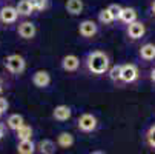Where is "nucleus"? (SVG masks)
<instances>
[{"mask_svg": "<svg viewBox=\"0 0 155 154\" xmlns=\"http://www.w3.org/2000/svg\"><path fill=\"white\" fill-rule=\"evenodd\" d=\"M86 65L92 74H104L109 70V57L103 51H92L86 57Z\"/></svg>", "mask_w": 155, "mask_h": 154, "instance_id": "obj_1", "label": "nucleus"}, {"mask_svg": "<svg viewBox=\"0 0 155 154\" xmlns=\"http://www.w3.org/2000/svg\"><path fill=\"white\" fill-rule=\"evenodd\" d=\"M97 125H98L97 117L94 114H89V113H84L77 119V128H78V131H81L84 134L94 133L97 129Z\"/></svg>", "mask_w": 155, "mask_h": 154, "instance_id": "obj_2", "label": "nucleus"}, {"mask_svg": "<svg viewBox=\"0 0 155 154\" xmlns=\"http://www.w3.org/2000/svg\"><path fill=\"white\" fill-rule=\"evenodd\" d=\"M5 67L8 71H11L12 74H21L26 68V62L25 59L18 56V54H11L5 59Z\"/></svg>", "mask_w": 155, "mask_h": 154, "instance_id": "obj_3", "label": "nucleus"}, {"mask_svg": "<svg viewBox=\"0 0 155 154\" xmlns=\"http://www.w3.org/2000/svg\"><path fill=\"white\" fill-rule=\"evenodd\" d=\"M138 77V68L134 63H126L121 65V74H120V80H123L124 83H132L135 82Z\"/></svg>", "mask_w": 155, "mask_h": 154, "instance_id": "obj_4", "label": "nucleus"}, {"mask_svg": "<svg viewBox=\"0 0 155 154\" xmlns=\"http://www.w3.org/2000/svg\"><path fill=\"white\" fill-rule=\"evenodd\" d=\"M98 31V26L94 20H83L81 23L78 25V33L80 36L89 39V37H94Z\"/></svg>", "mask_w": 155, "mask_h": 154, "instance_id": "obj_5", "label": "nucleus"}, {"mask_svg": "<svg viewBox=\"0 0 155 154\" xmlns=\"http://www.w3.org/2000/svg\"><path fill=\"white\" fill-rule=\"evenodd\" d=\"M144 33H146V26H144L143 22L135 20V22H132V23L127 25V36L130 39H134V40L141 39L144 36Z\"/></svg>", "mask_w": 155, "mask_h": 154, "instance_id": "obj_6", "label": "nucleus"}, {"mask_svg": "<svg viewBox=\"0 0 155 154\" xmlns=\"http://www.w3.org/2000/svg\"><path fill=\"white\" fill-rule=\"evenodd\" d=\"M80 67V59L75 54H68L61 59V68L68 73H74L77 71Z\"/></svg>", "mask_w": 155, "mask_h": 154, "instance_id": "obj_7", "label": "nucleus"}, {"mask_svg": "<svg viewBox=\"0 0 155 154\" xmlns=\"http://www.w3.org/2000/svg\"><path fill=\"white\" fill-rule=\"evenodd\" d=\"M17 33L21 39H32L37 33V28L32 22H23V23H20L18 28H17Z\"/></svg>", "mask_w": 155, "mask_h": 154, "instance_id": "obj_8", "label": "nucleus"}, {"mask_svg": "<svg viewBox=\"0 0 155 154\" xmlns=\"http://www.w3.org/2000/svg\"><path fill=\"white\" fill-rule=\"evenodd\" d=\"M71 108L68 105H58L54 108V111H52V117L58 122H66V120H69L71 119Z\"/></svg>", "mask_w": 155, "mask_h": 154, "instance_id": "obj_9", "label": "nucleus"}, {"mask_svg": "<svg viewBox=\"0 0 155 154\" xmlns=\"http://www.w3.org/2000/svg\"><path fill=\"white\" fill-rule=\"evenodd\" d=\"M35 151H38L40 154H55L57 143L52 142L51 139H43L35 145Z\"/></svg>", "mask_w": 155, "mask_h": 154, "instance_id": "obj_10", "label": "nucleus"}, {"mask_svg": "<svg viewBox=\"0 0 155 154\" xmlns=\"http://www.w3.org/2000/svg\"><path fill=\"white\" fill-rule=\"evenodd\" d=\"M18 17V12L14 6H3L0 9V20L3 23H14Z\"/></svg>", "mask_w": 155, "mask_h": 154, "instance_id": "obj_11", "label": "nucleus"}, {"mask_svg": "<svg viewBox=\"0 0 155 154\" xmlns=\"http://www.w3.org/2000/svg\"><path fill=\"white\" fill-rule=\"evenodd\" d=\"M32 83L37 88H46L51 83V76L48 71H35L32 76Z\"/></svg>", "mask_w": 155, "mask_h": 154, "instance_id": "obj_12", "label": "nucleus"}, {"mask_svg": "<svg viewBox=\"0 0 155 154\" xmlns=\"http://www.w3.org/2000/svg\"><path fill=\"white\" fill-rule=\"evenodd\" d=\"M74 142H75L74 136H72L71 133H68V131H63V133H60V134L57 136V146H60V148H63V149L71 148V146L74 145Z\"/></svg>", "mask_w": 155, "mask_h": 154, "instance_id": "obj_13", "label": "nucleus"}, {"mask_svg": "<svg viewBox=\"0 0 155 154\" xmlns=\"http://www.w3.org/2000/svg\"><path fill=\"white\" fill-rule=\"evenodd\" d=\"M64 8L71 15H78L83 12L84 5H83V0H66Z\"/></svg>", "mask_w": 155, "mask_h": 154, "instance_id": "obj_14", "label": "nucleus"}, {"mask_svg": "<svg viewBox=\"0 0 155 154\" xmlns=\"http://www.w3.org/2000/svg\"><path fill=\"white\" fill-rule=\"evenodd\" d=\"M32 134H34V129H32V126H29V125H26V123H23L17 131H15V137H17V140L20 142V140H31L32 139Z\"/></svg>", "mask_w": 155, "mask_h": 154, "instance_id": "obj_15", "label": "nucleus"}, {"mask_svg": "<svg viewBox=\"0 0 155 154\" xmlns=\"http://www.w3.org/2000/svg\"><path fill=\"white\" fill-rule=\"evenodd\" d=\"M35 143L32 140H20L17 143V154H34Z\"/></svg>", "mask_w": 155, "mask_h": 154, "instance_id": "obj_16", "label": "nucleus"}, {"mask_svg": "<svg viewBox=\"0 0 155 154\" xmlns=\"http://www.w3.org/2000/svg\"><path fill=\"white\" fill-rule=\"evenodd\" d=\"M25 123V119L21 114H11L8 119H6V126L12 131H17L21 125Z\"/></svg>", "mask_w": 155, "mask_h": 154, "instance_id": "obj_17", "label": "nucleus"}, {"mask_svg": "<svg viewBox=\"0 0 155 154\" xmlns=\"http://www.w3.org/2000/svg\"><path fill=\"white\" fill-rule=\"evenodd\" d=\"M140 57L143 60H153L155 59V45L153 43H144L140 48Z\"/></svg>", "mask_w": 155, "mask_h": 154, "instance_id": "obj_18", "label": "nucleus"}, {"mask_svg": "<svg viewBox=\"0 0 155 154\" xmlns=\"http://www.w3.org/2000/svg\"><path fill=\"white\" fill-rule=\"evenodd\" d=\"M120 20L124 22L126 25L132 23V22L137 20V11L134 8H123L121 9V14H120Z\"/></svg>", "mask_w": 155, "mask_h": 154, "instance_id": "obj_19", "label": "nucleus"}, {"mask_svg": "<svg viewBox=\"0 0 155 154\" xmlns=\"http://www.w3.org/2000/svg\"><path fill=\"white\" fill-rule=\"evenodd\" d=\"M15 9H17L18 15H31L34 12V8H32L29 0H20L15 6Z\"/></svg>", "mask_w": 155, "mask_h": 154, "instance_id": "obj_20", "label": "nucleus"}, {"mask_svg": "<svg viewBox=\"0 0 155 154\" xmlns=\"http://www.w3.org/2000/svg\"><path fill=\"white\" fill-rule=\"evenodd\" d=\"M144 142H146V145H147L152 151H155V123L150 125V126L146 129V133H144Z\"/></svg>", "mask_w": 155, "mask_h": 154, "instance_id": "obj_21", "label": "nucleus"}, {"mask_svg": "<svg viewBox=\"0 0 155 154\" xmlns=\"http://www.w3.org/2000/svg\"><path fill=\"white\" fill-rule=\"evenodd\" d=\"M98 20H100V23H103V25H109V23L114 22V17H112V14L109 12V9L106 8V9H101L98 12Z\"/></svg>", "mask_w": 155, "mask_h": 154, "instance_id": "obj_22", "label": "nucleus"}, {"mask_svg": "<svg viewBox=\"0 0 155 154\" xmlns=\"http://www.w3.org/2000/svg\"><path fill=\"white\" fill-rule=\"evenodd\" d=\"M109 71V77L110 80H120V74H121V65H114Z\"/></svg>", "mask_w": 155, "mask_h": 154, "instance_id": "obj_23", "label": "nucleus"}, {"mask_svg": "<svg viewBox=\"0 0 155 154\" xmlns=\"http://www.w3.org/2000/svg\"><path fill=\"white\" fill-rule=\"evenodd\" d=\"M107 9H109V12H110V14H112L114 20H120V14H121V9H123L120 5H117V3L109 5V6H107Z\"/></svg>", "mask_w": 155, "mask_h": 154, "instance_id": "obj_24", "label": "nucleus"}, {"mask_svg": "<svg viewBox=\"0 0 155 154\" xmlns=\"http://www.w3.org/2000/svg\"><path fill=\"white\" fill-rule=\"evenodd\" d=\"M29 2H31L34 11H43L48 5V0H29Z\"/></svg>", "mask_w": 155, "mask_h": 154, "instance_id": "obj_25", "label": "nucleus"}, {"mask_svg": "<svg viewBox=\"0 0 155 154\" xmlns=\"http://www.w3.org/2000/svg\"><path fill=\"white\" fill-rule=\"evenodd\" d=\"M8 108H9V103H8V100L5 99V97H0V113H6L8 111Z\"/></svg>", "mask_w": 155, "mask_h": 154, "instance_id": "obj_26", "label": "nucleus"}, {"mask_svg": "<svg viewBox=\"0 0 155 154\" xmlns=\"http://www.w3.org/2000/svg\"><path fill=\"white\" fill-rule=\"evenodd\" d=\"M5 133H6V126L3 123H0V140L5 137Z\"/></svg>", "mask_w": 155, "mask_h": 154, "instance_id": "obj_27", "label": "nucleus"}, {"mask_svg": "<svg viewBox=\"0 0 155 154\" xmlns=\"http://www.w3.org/2000/svg\"><path fill=\"white\" fill-rule=\"evenodd\" d=\"M150 80H152V82H155V68L150 71Z\"/></svg>", "mask_w": 155, "mask_h": 154, "instance_id": "obj_28", "label": "nucleus"}, {"mask_svg": "<svg viewBox=\"0 0 155 154\" xmlns=\"http://www.w3.org/2000/svg\"><path fill=\"white\" fill-rule=\"evenodd\" d=\"M89 154H104L103 151H92V152H89Z\"/></svg>", "mask_w": 155, "mask_h": 154, "instance_id": "obj_29", "label": "nucleus"}, {"mask_svg": "<svg viewBox=\"0 0 155 154\" xmlns=\"http://www.w3.org/2000/svg\"><path fill=\"white\" fill-rule=\"evenodd\" d=\"M3 91V83H2V80H0V93Z\"/></svg>", "mask_w": 155, "mask_h": 154, "instance_id": "obj_30", "label": "nucleus"}, {"mask_svg": "<svg viewBox=\"0 0 155 154\" xmlns=\"http://www.w3.org/2000/svg\"><path fill=\"white\" fill-rule=\"evenodd\" d=\"M152 12H153V14H155V2H153V3H152Z\"/></svg>", "mask_w": 155, "mask_h": 154, "instance_id": "obj_31", "label": "nucleus"}, {"mask_svg": "<svg viewBox=\"0 0 155 154\" xmlns=\"http://www.w3.org/2000/svg\"><path fill=\"white\" fill-rule=\"evenodd\" d=\"M0 117H2V113H0Z\"/></svg>", "mask_w": 155, "mask_h": 154, "instance_id": "obj_32", "label": "nucleus"}]
</instances>
